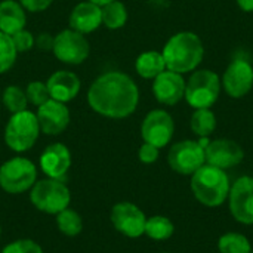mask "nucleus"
<instances>
[{
  "mask_svg": "<svg viewBox=\"0 0 253 253\" xmlns=\"http://www.w3.org/2000/svg\"><path fill=\"white\" fill-rule=\"evenodd\" d=\"M162 55L166 70L187 74L196 71L205 56L202 39L193 31H179L173 34L165 44Z\"/></svg>",
  "mask_w": 253,
  "mask_h": 253,
  "instance_id": "nucleus-2",
  "label": "nucleus"
},
{
  "mask_svg": "<svg viewBox=\"0 0 253 253\" xmlns=\"http://www.w3.org/2000/svg\"><path fill=\"white\" fill-rule=\"evenodd\" d=\"M16 49L10 36L0 31V74L9 71L16 61Z\"/></svg>",
  "mask_w": 253,
  "mask_h": 253,
  "instance_id": "nucleus-28",
  "label": "nucleus"
},
{
  "mask_svg": "<svg viewBox=\"0 0 253 253\" xmlns=\"http://www.w3.org/2000/svg\"><path fill=\"white\" fill-rule=\"evenodd\" d=\"M185 84L182 74L165 70L154 79L153 83V93L154 98L163 105H176L179 101L184 99L185 95Z\"/></svg>",
  "mask_w": 253,
  "mask_h": 253,
  "instance_id": "nucleus-16",
  "label": "nucleus"
},
{
  "mask_svg": "<svg viewBox=\"0 0 253 253\" xmlns=\"http://www.w3.org/2000/svg\"><path fill=\"white\" fill-rule=\"evenodd\" d=\"M190 126L194 135L209 138L216 129V116L211 108H197L191 116Z\"/></svg>",
  "mask_w": 253,
  "mask_h": 253,
  "instance_id": "nucleus-22",
  "label": "nucleus"
},
{
  "mask_svg": "<svg viewBox=\"0 0 253 253\" xmlns=\"http://www.w3.org/2000/svg\"><path fill=\"white\" fill-rule=\"evenodd\" d=\"M243 12H253V0H236Z\"/></svg>",
  "mask_w": 253,
  "mask_h": 253,
  "instance_id": "nucleus-35",
  "label": "nucleus"
},
{
  "mask_svg": "<svg viewBox=\"0 0 253 253\" xmlns=\"http://www.w3.org/2000/svg\"><path fill=\"white\" fill-rule=\"evenodd\" d=\"M221 79L212 70H196L185 84V101L194 110L211 108L219 98Z\"/></svg>",
  "mask_w": 253,
  "mask_h": 253,
  "instance_id": "nucleus-6",
  "label": "nucleus"
},
{
  "mask_svg": "<svg viewBox=\"0 0 253 253\" xmlns=\"http://www.w3.org/2000/svg\"><path fill=\"white\" fill-rule=\"evenodd\" d=\"M25 9L19 1L3 0L0 1V31L12 36L25 27Z\"/></svg>",
  "mask_w": 253,
  "mask_h": 253,
  "instance_id": "nucleus-20",
  "label": "nucleus"
},
{
  "mask_svg": "<svg viewBox=\"0 0 253 253\" xmlns=\"http://www.w3.org/2000/svg\"><path fill=\"white\" fill-rule=\"evenodd\" d=\"M25 95H27L28 102L36 105V107H40L47 99H50V95H49V90H47V84L44 82H40V80L30 82L27 89H25Z\"/></svg>",
  "mask_w": 253,
  "mask_h": 253,
  "instance_id": "nucleus-29",
  "label": "nucleus"
},
{
  "mask_svg": "<svg viewBox=\"0 0 253 253\" xmlns=\"http://www.w3.org/2000/svg\"><path fill=\"white\" fill-rule=\"evenodd\" d=\"M175 227L172 221L168 216L156 215L151 218H147L145 222V231L144 234L148 236L153 240H168L173 236Z\"/></svg>",
  "mask_w": 253,
  "mask_h": 253,
  "instance_id": "nucleus-24",
  "label": "nucleus"
},
{
  "mask_svg": "<svg viewBox=\"0 0 253 253\" xmlns=\"http://www.w3.org/2000/svg\"><path fill=\"white\" fill-rule=\"evenodd\" d=\"M52 52L56 56V59H59L64 64L79 65L87 59L90 46L84 34L73 28H67L55 36Z\"/></svg>",
  "mask_w": 253,
  "mask_h": 253,
  "instance_id": "nucleus-9",
  "label": "nucleus"
},
{
  "mask_svg": "<svg viewBox=\"0 0 253 253\" xmlns=\"http://www.w3.org/2000/svg\"><path fill=\"white\" fill-rule=\"evenodd\" d=\"M205 154L208 165H212L222 170L240 165L245 159L243 148L236 141L225 138L211 141L205 148Z\"/></svg>",
  "mask_w": 253,
  "mask_h": 253,
  "instance_id": "nucleus-15",
  "label": "nucleus"
},
{
  "mask_svg": "<svg viewBox=\"0 0 253 253\" xmlns=\"http://www.w3.org/2000/svg\"><path fill=\"white\" fill-rule=\"evenodd\" d=\"M53 0H19L22 7L28 12H42L46 10Z\"/></svg>",
  "mask_w": 253,
  "mask_h": 253,
  "instance_id": "nucleus-33",
  "label": "nucleus"
},
{
  "mask_svg": "<svg viewBox=\"0 0 253 253\" xmlns=\"http://www.w3.org/2000/svg\"><path fill=\"white\" fill-rule=\"evenodd\" d=\"M39 135L40 126L37 116L28 110L12 114L4 127V142L16 153H24L33 148Z\"/></svg>",
  "mask_w": 253,
  "mask_h": 253,
  "instance_id": "nucleus-5",
  "label": "nucleus"
},
{
  "mask_svg": "<svg viewBox=\"0 0 253 253\" xmlns=\"http://www.w3.org/2000/svg\"><path fill=\"white\" fill-rule=\"evenodd\" d=\"M221 84L230 98L246 96L253 87V65L245 58H236L224 71Z\"/></svg>",
  "mask_w": 253,
  "mask_h": 253,
  "instance_id": "nucleus-10",
  "label": "nucleus"
},
{
  "mask_svg": "<svg viewBox=\"0 0 253 253\" xmlns=\"http://www.w3.org/2000/svg\"><path fill=\"white\" fill-rule=\"evenodd\" d=\"M87 1H90V3H95V4H98V6H104V4H107V3H110V1H114V0H87Z\"/></svg>",
  "mask_w": 253,
  "mask_h": 253,
  "instance_id": "nucleus-36",
  "label": "nucleus"
},
{
  "mask_svg": "<svg viewBox=\"0 0 253 253\" xmlns=\"http://www.w3.org/2000/svg\"><path fill=\"white\" fill-rule=\"evenodd\" d=\"M145 213L130 202H120L111 209V224L120 234L129 239L141 237L145 231Z\"/></svg>",
  "mask_w": 253,
  "mask_h": 253,
  "instance_id": "nucleus-12",
  "label": "nucleus"
},
{
  "mask_svg": "<svg viewBox=\"0 0 253 253\" xmlns=\"http://www.w3.org/2000/svg\"><path fill=\"white\" fill-rule=\"evenodd\" d=\"M135 70L142 79H156L166 70V62L162 52L157 50H147L142 52L135 61Z\"/></svg>",
  "mask_w": 253,
  "mask_h": 253,
  "instance_id": "nucleus-21",
  "label": "nucleus"
},
{
  "mask_svg": "<svg viewBox=\"0 0 253 253\" xmlns=\"http://www.w3.org/2000/svg\"><path fill=\"white\" fill-rule=\"evenodd\" d=\"M37 120L40 132L46 135H59L70 125V110L64 102L47 99L44 104L37 107Z\"/></svg>",
  "mask_w": 253,
  "mask_h": 253,
  "instance_id": "nucleus-14",
  "label": "nucleus"
},
{
  "mask_svg": "<svg viewBox=\"0 0 253 253\" xmlns=\"http://www.w3.org/2000/svg\"><path fill=\"white\" fill-rule=\"evenodd\" d=\"M219 253H252L248 237L239 233H227L218 240Z\"/></svg>",
  "mask_w": 253,
  "mask_h": 253,
  "instance_id": "nucleus-26",
  "label": "nucleus"
},
{
  "mask_svg": "<svg viewBox=\"0 0 253 253\" xmlns=\"http://www.w3.org/2000/svg\"><path fill=\"white\" fill-rule=\"evenodd\" d=\"M56 227L64 236L76 237L83 231V219L76 211L67 208L56 215Z\"/></svg>",
  "mask_w": 253,
  "mask_h": 253,
  "instance_id": "nucleus-25",
  "label": "nucleus"
},
{
  "mask_svg": "<svg viewBox=\"0 0 253 253\" xmlns=\"http://www.w3.org/2000/svg\"><path fill=\"white\" fill-rule=\"evenodd\" d=\"M89 107L107 119H126L139 104V89L133 79L122 71L101 74L87 90Z\"/></svg>",
  "mask_w": 253,
  "mask_h": 253,
  "instance_id": "nucleus-1",
  "label": "nucleus"
},
{
  "mask_svg": "<svg viewBox=\"0 0 253 253\" xmlns=\"http://www.w3.org/2000/svg\"><path fill=\"white\" fill-rule=\"evenodd\" d=\"M30 202L33 206L44 213L58 215L64 209L70 208L71 193L61 179L46 178L42 181H36L30 191Z\"/></svg>",
  "mask_w": 253,
  "mask_h": 253,
  "instance_id": "nucleus-4",
  "label": "nucleus"
},
{
  "mask_svg": "<svg viewBox=\"0 0 253 253\" xmlns=\"http://www.w3.org/2000/svg\"><path fill=\"white\" fill-rule=\"evenodd\" d=\"M175 132V122L165 110L150 111L141 125V136L144 142L153 144L157 148L166 147Z\"/></svg>",
  "mask_w": 253,
  "mask_h": 253,
  "instance_id": "nucleus-11",
  "label": "nucleus"
},
{
  "mask_svg": "<svg viewBox=\"0 0 253 253\" xmlns=\"http://www.w3.org/2000/svg\"><path fill=\"white\" fill-rule=\"evenodd\" d=\"M10 39H12L13 46H15V49H16L18 53L31 50L33 46H34V43H36L34 36H33L28 30H25V28H22V30L13 33V34L10 36Z\"/></svg>",
  "mask_w": 253,
  "mask_h": 253,
  "instance_id": "nucleus-31",
  "label": "nucleus"
},
{
  "mask_svg": "<svg viewBox=\"0 0 253 253\" xmlns=\"http://www.w3.org/2000/svg\"><path fill=\"white\" fill-rule=\"evenodd\" d=\"M53 42H55V36L49 34V33H42L36 37V46L40 50H52L53 49Z\"/></svg>",
  "mask_w": 253,
  "mask_h": 253,
  "instance_id": "nucleus-34",
  "label": "nucleus"
},
{
  "mask_svg": "<svg viewBox=\"0 0 253 253\" xmlns=\"http://www.w3.org/2000/svg\"><path fill=\"white\" fill-rule=\"evenodd\" d=\"M0 237H1V227H0Z\"/></svg>",
  "mask_w": 253,
  "mask_h": 253,
  "instance_id": "nucleus-37",
  "label": "nucleus"
},
{
  "mask_svg": "<svg viewBox=\"0 0 253 253\" xmlns=\"http://www.w3.org/2000/svg\"><path fill=\"white\" fill-rule=\"evenodd\" d=\"M159 154H160V148H157L156 145L153 144H148V142H144L138 151V157L139 160L144 163V165H153L157 162L159 159Z\"/></svg>",
  "mask_w": 253,
  "mask_h": 253,
  "instance_id": "nucleus-32",
  "label": "nucleus"
},
{
  "mask_svg": "<svg viewBox=\"0 0 253 253\" xmlns=\"http://www.w3.org/2000/svg\"><path fill=\"white\" fill-rule=\"evenodd\" d=\"M39 163L47 178L62 179L71 168V153L64 144L55 142L43 150Z\"/></svg>",
  "mask_w": 253,
  "mask_h": 253,
  "instance_id": "nucleus-17",
  "label": "nucleus"
},
{
  "mask_svg": "<svg viewBox=\"0 0 253 253\" xmlns=\"http://www.w3.org/2000/svg\"><path fill=\"white\" fill-rule=\"evenodd\" d=\"M191 191L194 197L208 208L221 206L230 194L228 175L212 165H203L191 175Z\"/></svg>",
  "mask_w": 253,
  "mask_h": 253,
  "instance_id": "nucleus-3",
  "label": "nucleus"
},
{
  "mask_svg": "<svg viewBox=\"0 0 253 253\" xmlns=\"http://www.w3.org/2000/svg\"><path fill=\"white\" fill-rule=\"evenodd\" d=\"M37 181L36 165L25 157H13L0 166V188L9 194L31 190Z\"/></svg>",
  "mask_w": 253,
  "mask_h": 253,
  "instance_id": "nucleus-7",
  "label": "nucleus"
},
{
  "mask_svg": "<svg viewBox=\"0 0 253 253\" xmlns=\"http://www.w3.org/2000/svg\"><path fill=\"white\" fill-rule=\"evenodd\" d=\"M230 212L234 219L240 224H253V178L242 176L239 178L228 194Z\"/></svg>",
  "mask_w": 253,
  "mask_h": 253,
  "instance_id": "nucleus-13",
  "label": "nucleus"
},
{
  "mask_svg": "<svg viewBox=\"0 0 253 253\" xmlns=\"http://www.w3.org/2000/svg\"><path fill=\"white\" fill-rule=\"evenodd\" d=\"M168 163L172 170L179 175H193L206 165L205 148L199 141L185 139L173 144L168 153Z\"/></svg>",
  "mask_w": 253,
  "mask_h": 253,
  "instance_id": "nucleus-8",
  "label": "nucleus"
},
{
  "mask_svg": "<svg viewBox=\"0 0 253 253\" xmlns=\"http://www.w3.org/2000/svg\"><path fill=\"white\" fill-rule=\"evenodd\" d=\"M1 253H43V249L31 239H19L6 245Z\"/></svg>",
  "mask_w": 253,
  "mask_h": 253,
  "instance_id": "nucleus-30",
  "label": "nucleus"
},
{
  "mask_svg": "<svg viewBox=\"0 0 253 253\" xmlns=\"http://www.w3.org/2000/svg\"><path fill=\"white\" fill-rule=\"evenodd\" d=\"M47 90L52 99L59 101V102H70L74 99L82 87L80 79L77 74L67 71V70H59L55 71L46 82Z\"/></svg>",
  "mask_w": 253,
  "mask_h": 253,
  "instance_id": "nucleus-18",
  "label": "nucleus"
},
{
  "mask_svg": "<svg viewBox=\"0 0 253 253\" xmlns=\"http://www.w3.org/2000/svg\"><path fill=\"white\" fill-rule=\"evenodd\" d=\"M101 12H102V24L110 30H119L125 27V24L127 22V9L119 0L104 4L101 7Z\"/></svg>",
  "mask_w": 253,
  "mask_h": 253,
  "instance_id": "nucleus-23",
  "label": "nucleus"
},
{
  "mask_svg": "<svg viewBox=\"0 0 253 253\" xmlns=\"http://www.w3.org/2000/svg\"><path fill=\"white\" fill-rule=\"evenodd\" d=\"M102 24V12L101 6L90 3V1H82L74 6L70 15V28L82 33L89 34L99 28Z\"/></svg>",
  "mask_w": 253,
  "mask_h": 253,
  "instance_id": "nucleus-19",
  "label": "nucleus"
},
{
  "mask_svg": "<svg viewBox=\"0 0 253 253\" xmlns=\"http://www.w3.org/2000/svg\"><path fill=\"white\" fill-rule=\"evenodd\" d=\"M1 102L12 114L27 110L28 105L25 90H22L19 86H7L1 93Z\"/></svg>",
  "mask_w": 253,
  "mask_h": 253,
  "instance_id": "nucleus-27",
  "label": "nucleus"
}]
</instances>
